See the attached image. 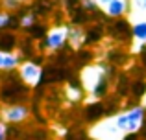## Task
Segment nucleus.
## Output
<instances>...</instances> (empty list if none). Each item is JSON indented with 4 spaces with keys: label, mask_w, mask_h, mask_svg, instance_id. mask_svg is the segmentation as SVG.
<instances>
[{
    "label": "nucleus",
    "mask_w": 146,
    "mask_h": 140,
    "mask_svg": "<svg viewBox=\"0 0 146 140\" xmlns=\"http://www.w3.org/2000/svg\"><path fill=\"white\" fill-rule=\"evenodd\" d=\"M68 43V26L61 24V26H54L48 30V33L44 35L43 46L48 52H56L59 48H63Z\"/></svg>",
    "instance_id": "3"
},
{
    "label": "nucleus",
    "mask_w": 146,
    "mask_h": 140,
    "mask_svg": "<svg viewBox=\"0 0 146 140\" xmlns=\"http://www.w3.org/2000/svg\"><path fill=\"white\" fill-rule=\"evenodd\" d=\"M30 109L24 103H13V105H4L0 109V120L4 124H22L28 120Z\"/></svg>",
    "instance_id": "4"
},
{
    "label": "nucleus",
    "mask_w": 146,
    "mask_h": 140,
    "mask_svg": "<svg viewBox=\"0 0 146 140\" xmlns=\"http://www.w3.org/2000/svg\"><path fill=\"white\" fill-rule=\"evenodd\" d=\"M128 6H129V0H113V2L104 9V13L109 15V17L118 18V17L128 13Z\"/></svg>",
    "instance_id": "6"
},
{
    "label": "nucleus",
    "mask_w": 146,
    "mask_h": 140,
    "mask_svg": "<svg viewBox=\"0 0 146 140\" xmlns=\"http://www.w3.org/2000/svg\"><path fill=\"white\" fill-rule=\"evenodd\" d=\"M21 63H22V59L17 52L0 50V72H13L19 68Z\"/></svg>",
    "instance_id": "5"
},
{
    "label": "nucleus",
    "mask_w": 146,
    "mask_h": 140,
    "mask_svg": "<svg viewBox=\"0 0 146 140\" xmlns=\"http://www.w3.org/2000/svg\"><path fill=\"white\" fill-rule=\"evenodd\" d=\"M131 32H133V41L139 46H146V18H141V20L133 22Z\"/></svg>",
    "instance_id": "8"
},
{
    "label": "nucleus",
    "mask_w": 146,
    "mask_h": 140,
    "mask_svg": "<svg viewBox=\"0 0 146 140\" xmlns=\"http://www.w3.org/2000/svg\"><path fill=\"white\" fill-rule=\"evenodd\" d=\"M26 4V0H0V7L7 13H13L15 9H21Z\"/></svg>",
    "instance_id": "11"
},
{
    "label": "nucleus",
    "mask_w": 146,
    "mask_h": 140,
    "mask_svg": "<svg viewBox=\"0 0 146 140\" xmlns=\"http://www.w3.org/2000/svg\"><path fill=\"white\" fill-rule=\"evenodd\" d=\"M37 17H35V11H24V13L19 17V28H32L35 24Z\"/></svg>",
    "instance_id": "10"
},
{
    "label": "nucleus",
    "mask_w": 146,
    "mask_h": 140,
    "mask_svg": "<svg viewBox=\"0 0 146 140\" xmlns=\"http://www.w3.org/2000/svg\"><path fill=\"white\" fill-rule=\"evenodd\" d=\"M9 137V129H7V124H4L0 120V140H7Z\"/></svg>",
    "instance_id": "13"
},
{
    "label": "nucleus",
    "mask_w": 146,
    "mask_h": 140,
    "mask_svg": "<svg viewBox=\"0 0 146 140\" xmlns=\"http://www.w3.org/2000/svg\"><path fill=\"white\" fill-rule=\"evenodd\" d=\"M11 24H13V13H7V11L0 9V32L11 28Z\"/></svg>",
    "instance_id": "12"
},
{
    "label": "nucleus",
    "mask_w": 146,
    "mask_h": 140,
    "mask_svg": "<svg viewBox=\"0 0 146 140\" xmlns=\"http://www.w3.org/2000/svg\"><path fill=\"white\" fill-rule=\"evenodd\" d=\"M93 2H94V7H100V9L104 11L111 2H113V0H93Z\"/></svg>",
    "instance_id": "14"
},
{
    "label": "nucleus",
    "mask_w": 146,
    "mask_h": 140,
    "mask_svg": "<svg viewBox=\"0 0 146 140\" xmlns=\"http://www.w3.org/2000/svg\"><path fill=\"white\" fill-rule=\"evenodd\" d=\"M17 74H19V79L30 89L37 87L43 79V68L35 61H22L17 68Z\"/></svg>",
    "instance_id": "2"
},
{
    "label": "nucleus",
    "mask_w": 146,
    "mask_h": 140,
    "mask_svg": "<svg viewBox=\"0 0 146 140\" xmlns=\"http://www.w3.org/2000/svg\"><path fill=\"white\" fill-rule=\"evenodd\" d=\"M113 120V124L117 126V129L120 131L122 135H135L137 131L141 129L144 122V107L137 105V107H131L128 111L117 114Z\"/></svg>",
    "instance_id": "1"
},
{
    "label": "nucleus",
    "mask_w": 146,
    "mask_h": 140,
    "mask_svg": "<svg viewBox=\"0 0 146 140\" xmlns=\"http://www.w3.org/2000/svg\"><path fill=\"white\" fill-rule=\"evenodd\" d=\"M85 41V32H83L80 26H72L68 28V43L72 44L74 48H80Z\"/></svg>",
    "instance_id": "9"
},
{
    "label": "nucleus",
    "mask_w": 146,
    "mask_h": 140,
    "mask_svg": "<svg viewBox=\"0 0 146 140\" xmlns=\"http://www.w3.org/2000/svg\"><path fill=\"white\" fill-rule=\"evenodd\" d=\"M129 18L131 22L146 18V0H129Z\"/></svg>",
    "instance_id": "7"
}]
</instances>
